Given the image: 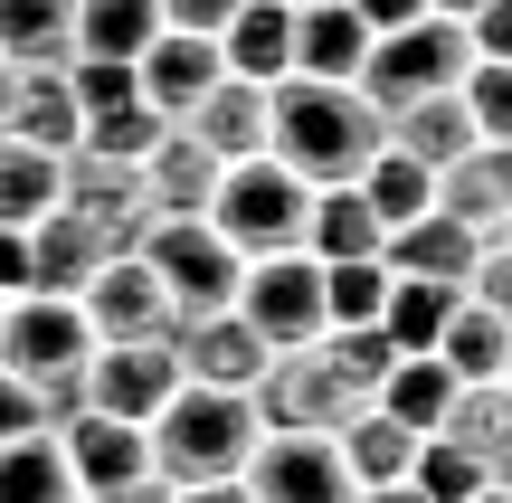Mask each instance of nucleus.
Returning a JSON list of instances; mask_svg holds the SVG:
<instances>
[{
	"mask_svg": "<svg viewBox=\"0 0 512 503\" xmlns=\"http://www.w3.org/2000/svg\"><path fill=\"white\" fill-rule=\"evenodd\" d=\"M256 437H266V428H256L247 399L190 390V380H181V399L143 428V447H152V475H162L171 494H200V485H238L247 456H256Z\"/></svg>",
	"mask_w": 512,
	"mask_h": 503,
	"instance_id": "2",
	"label": "nucleus"
},
{
	"mask_svg": "<svg viewBox=\"0 0 512 503\" xmlns=\"http://www.w3.org/2000/svg\"><path fill=\"white\" fill-rule=\"evenodd\" d=\"M351 19H361L370 38H389V29H408V19H427V0H342Z\"/></svg>",
	"mask_w": 512,
	"mask_h": 503,
	"instance_id": "44",
	"label": "nucleus"
},
{
	"mask_svg": "<svg viewBox=\"0 0 512 503\" xmlns=\"http://www.w3.org/2000/svg\"><path fill=\"white\" fill-rule=\"evenodd\" d=\"M475 10H484V0H427V19H456V29H465Z\"/></svg>",
	"mask_w": 512,
	"mask_h": 503,
	"instance_id": "48",
	"label": "nucleus"
},
{
	"mask_svg": "<svg viewBox=\"0 0 512 503\" xmlns=\"http://www.w3.org/2000/svg\"><path fill=\"white\" fill-rule=\"evenodd\" d=\"M465 48H475V67H512V0H484L465 19Z\"/></svg>",
	"mask_w": 512,
	"mask_h": 503,
	"instance_id": "41",
	"label": "nucleus"
},
{
	"mask_svg": "<svg viewBox=\"0 0 512 503\" xmlns=\"http://www.w3.org/2000/svg\"><path fill=\"white\" fill-rule=\"evenodd\" d=\"M351 190H361V209H370L380 228H408V219H427V209H437V181H427L418 162H399L389 143H380V162H370Z\"/></svg>",
	"mask_w": 512,
	"mask_h": 503,
	"instance_id": "31",
	"label": "nucleus"
},
{
	"mask_svg": "<svg viewBox=\"0 0 512 503\" xmlns=\"http://www.w3.org/2000/svg\"><path fill=\"white\" fill-rule=\"evenodd\" d=\"M219 76H228V67H219V38H181V29H162L143 57H133V95H143L162 124H181Z\"/></svg>",
	"mask_w": 512,
	"mask_h": 503,
	"instance_id": "15",
	"label": "nucleus"
},
{
	"mask_svg": "<svg viewBox=\"0 0 512 503\" xmlns=\"http://www.w3.org/2000/svg\"><path fill=\"white\" fill-rule=\"evenodd\" d=\"M171 503H247V485H200V494H171Z\"/></svg>",
	"mask_w": 512,
	"mask_h": 503,
	"instance_id": "47",
	"label": "nucleus"
},
{
	"mask_svg": "<svg viewBox=\"0 0 512 503\" xmlns=\"http://www.w3.org/2000/svg\"><path fill=\"white\" fill-rule=\"evenodd\" d=\"M181 133L190 143L209 152V162H256V152H266V86H238V76H219V86L200 95V105L181 114Z\"/></svg>",
	"mask_w": 512,
	"mask_h": 503,
	"instance_id": "18",
	"label": "nucleus"
},
{
	"mask_svg": "<svg viewBox=\"0 0 512 503\" xmlns=\"http://www.w3.org/2000/svg\"><path fill=\"white\" fill-rule=\"evenodd\" d=\"M124 257V247L105 238V228L86 219V209H48V219L29 228V295H57V304H76L105 266Z\"/></svg>",
	"mask_w": 512,
	"mask_h": 503,
	"instance_id": "12",
	"label": "nucleus"
},
{
	"mask_svg": "<svg viewBox=\"0 0 512 503\" xmlns=\"http://www.w3.org/2000/svg\"><path fill=\"white\" fill-rule=\"evenodd\" d=\"M465 124H475V143H512V67H475L456 86Z\"/></svg>",
	"mask_w": 512,
	"mask_h": 503,
	"instance_id": "37",
	"label": "nucleus"
},
{
	"mask_svg": "<svg viewBox=\"0 0 512 503\" xmlns=\"http://www.w3.org/2000/svg\"><path fill=\"white\" fill-rule=\"evenodd\" d=\"M0 57H10V76H67L76 0H0Z\"/></svg>",
	"mask_w": 512,
	"mask_h": 503,
	"instance_id": "21",
	"label": "nucleus"
},
{
	"mask_svg": "<svg viewBox=\"0 0 512 503\" xmlns=\"http://www.w3.org/2000/svg\"><path fill=\"white\" fill-rule=\"evenodd\" d=\"M238 485H247V503H361L332 437H256Z\"/></svg>",
	"mask_w": 512,
	"mask_h": 503,
	"instance_id": "11",
	"label": "nucleus"
},
{
	"mask_svg": "<svg viewBox=\"0 0 512 503\" xmlns=\"http://www.w3.org/2000/svg\"><path fill=\"white\" fill-rule=\"evenodd\" d=\"M494 485H503V494H512V447H503V466H494Z\"/></svg>",
	"mask_w": 512,
	"mask_h": 503,
	"instance_id": "51",
	"label": "nucleus"
},
{
	"mask_svg": "<svg viewBox=\"0 0 512 503\" xmlns=\"http://www.w3.org/2000/svg\"><path fill=\"white\" fill-rule=\"evenodd\" d=\"M247 409H256L266 437H342L351 418L370 409V380L351 371V361L332 352V333H323V342H304V352H275L266 371H256Z\"/></svg>",
	"mask_w": 512,
	"mask_h": 503,
	"instance_id": "3",
	"label": "nucleus"
},
{
	"mask_svg": "<svg viewBox=\"0 0 512 503\" xmlns=\"http://www.w3.org/2000/svg\"><path fill=\"white\" fill-rule=\"evenodd\" d=\"M162 133H171V124H162L152 105H124V114H105V124H86V152H105V162H143Z\"/></svg>",
	"mask_w": 512,
	"mask_h": 503,
	"instance_id": "39",
	"label": "nucleus"
},
{
	"mask_svg": "<svg viewBox=\"0 0 512 503\" xmlns=\"http://www.w3.org/2000/svg\"><path fill=\"white\" fill-rule=\"evenodd\" d=\"M503 238H512V228H503Z\"/></svg>",
	"mask_w": 512,
	"mask_h": 503,
	"instance_id": "55",
	"label": "nucleus"
},
{
	"mask_svg": "<svg viewBox=\"0 0 512 503\" xmlns=\"http://www.w3.org/2000/svg\"><path fill=\"white\" fill-rule=\"evenodd\" d=\"M456 285H399V276H389V304H380V333H389V352H399V361H427V352H437V333H446V323H456Z\"/></svg>",
	"mask_w": 512,
	"mask_h": 503,
	"instance_id": "30",
	"label": "nucleus"
},
{
	"mask_svg": "<svg viewBox=\"0 0 512 503\" xmlns=\"http://www.w3.org/2000/svg\"><path fill=\"white\" fill-rule=\"evenodd\" d=\"M10 86H19V76H10V57H0V124H10Z\"/></svg>",
	"mask_w": 512,
	"mask_h": 503,
	"instance_id": "50",
	"label": "nucleus"
},
{
	"mask_svg": "<svg viewBox=\"0 0 512 503\" xmlns=\"http://www.w3.org/2000/svg\"><path fill=\"white\" fill-rule=\"evenodd\" d=\"M266 162H285L304 190H351L380 162V114L361 105V86L285 76V86H266Z\"/></svg>",
	"mask_w": 512,
	"mask_h": 503,
	"instance_id": "1",
	"label": "nucleus"
},
{
	"mask_svg": "<svg viewBox=\"0 0 512 503\" xmlns=\"http://www.w3.org/2000/svg\"><path fill=\"white\" fill-rule=\"evenodd\" d=\"M465 76H475V48H465L456 19H408V29L370 38L351 86H361L370 114H399V105H427V95H456Z\"/></svg>",
	"mask_w": 512,
	"mask_h": 503,
	"instance_id": "5",
	"label": "nucleus"
},
{
	"mask_svg": "<svg viewBox=\"0 0 512 503\" xmlns=\"http://www.w3.org/2000/svg\"><path fill=\"white\" fill-rule=\"evenodd\" d=\"M437 437H446V447H465L484 475H494L503 447H512V399H503V380H494V390H456V409H446Z\"/></svg>",
	"mask_w": 512,
	"mask_h": 503,
	"instance_id": "32",
	"label": "nucleus"
},
{
	"mask_svg": "<svg viewBox=\"0 0 512 503\" xmlns=\"http://www.w3.org/2000/svg\"><path fill=\"white\" fill-rule=\"evenodd\" d=\"M171 399H181V361H171V342H143V352H95V361H86V418L152 428Z\"/></svg>",
	"mask_w": 512,
	"mask_h": 503,
	"instance_id": "10",
	"label": "nucleus"
},
{
	"mask_svg": "<svg viewBox=\"0 0 512 503\" xmlns=\"http://www.w3.org/2000/svg\"><path fill=\"white\" fill-rule=\"evenodd\" d=\"M76 314H86L95 352H143V342H171V333H181V314H171V295L152 285L143 257H114L105 276L76 295Z\"/></svg>",
	"mask_w": 512,
	"mask_h": 503,
	"instance_id": "9",
	"label": "nucleus"
},
{
	"mask_svg": "<svg viewBox=\"0 0 512 503\" xmlns=\"http://www.w3.org/2000/svg\"><path fill=\"white\" fill-rule=\"evenodd\" d=\"M475 257H484V238H465V228H456V219H437V209L380 238V266H389L399 285H456V295H465Z\"/></svg>",
	"mask_w": 512,
	"mask_h": 503,
	"instance_id": "17",
	"label": "nucleus"
},
{
	"mask_svg": "<svg viewBox=\"0 0 512 503\" xmlns=\"http://www.w3.org/2000/svg\"><path fill=\"white\" fill-rule=\"evenodd\" d=\"M465 304H484V314L512 333V238H484V257H475V276H465Z\"/></svg>",
	"mask_w": 512,
	"mask_h": 503,
	"instance_id": "40",
	"label": "nucleus"
},
{
	"mask_svg": "<svg viewBox=\"0 0 512 503\" xmlns=\"http://www.w3.org/2000/svg\"><path fill=\"white\" fill-rule=\"evenodd\" d=\"M86 361H95V333H86V314L76 304H57V295H19V304H0V380H19V390H57V380H86Z\"/></svg>",
	"mask_w": 512,
	"mask_h": 503,
	"instance_id": "7",
	"label": "nucleus"
},
{
	"mask_svg": "<svg viewBox=\"0 0 512 503\" xmlns=\"http://www.w3.org/2000/svg\"><path fill=\"white\" fill-rule=\"evenodd\" d=\"M57 456H67L76 503H105V494H124V485L152 475L143 428H114V418H67V428H57Z\"/></svg>",
	"mask_w": 512,
	"mask_h": 503,
	"instance_id": "14",
	"label": "nucleus"
},
{
	"mask_svg": "<svg viewBox=\"0 0 512 503\" xmlns=\"http://www.w3.org/2000/svg\"><path fill=\"white\" fill-rule=\"evenodd\" d=\"M503 399H512V361H503Z\"/></svg>",
	"mask_w": 512,
	"mask_h": 503,
	"instance_id": "54",
	"label": "nucleus"
},
{
	"mask_svg": "<svg viewBox=\"0 0 512 503\" xmlns=\"http://www.w3.org/2000/svg\"><path fill=\"white\" fill-rule=\"evenodd\" d=\"M380 238L389 228L361 209V190H313V219H304V257L313 266H361V257H380Z\"/></svg>",
	"mask_w": 512,
	"mask_h": 503,
	"instance_id": "28",
	"label": "nucleus"
},
{
	"mask_svg": "<svg viewBox=\"0 0 512 503\" xmlns=\"http://www.w3.org/2000/svg\"><path fill=\"white\" fill-rule=\"evenodd\" d=\"M133 257L152 266V285L171 295V314H181V323L190 314H228V304H238V276H247V257L209 219H162Z\"/></svg>",
	"mask_w": 512,
	"mask_h": 503,
	"instance_id": "6",
	"label": "nucleus"
},
{
	"mask_svg": "<svg viewBox=\"0 0 512 503\" xmlns=\"http://www.w3.org/2000/svg\"><path fill=\"white\" fill-rule=\"evenodd\" d=\"M370 409H380L389 428H408V437H437L446 409H456V380H446L437 361H389V380H380Z\"/></svg>",
	"mask_w": 512,
	"mask_h": 503,
	"instance_id": "29",
	"label": "nucleus"
},
{
	"mask_svg": "<svg viewBox=\"0 0 512 503\" xmlns=\"http://www.w3.org/2000/svg\"><path fill=\"white\" fill-rule=\"evenodd\" d=\"M418 447H427V437L389 428L380 409H361V418H351L342 437H332V456H342L351 494H380V485H408V466H418Z\"/></svg>",
	"mask_w": 512,
	"mask_h": 503,
	"instance_id": "25",
	"label": "nucleus"
},
{
	"mask_svg": "<svg viewBox=\"0 0 512 503\" xmlns=\"http://www.w3.org/2000/svg\"><path fill=\"white\" fill-rule=\"evenodd\" d=\"M475 503H512V494H503V485H484V494H475Z\"/></svg>",
	"mask_w": 512,
	"mask_h": 503,
	"instance_id": "52",
	"label": "nucleus"
},
{
	"mask_svg": "<svg viewBox=\"0 0 512 503\" xmlns=\"http://www.w3.org/2000/svg\"><path fill=\"white\" fill-rule=\"evenodd\" d=\"M171 361H181L190 390H228V399H247V390H256V371H266L275 352L247 333L238 314H190L181 333H171Z\"/></svg>",
	"mask_w": 512,
	"mask_h": 503,
	"instance_id": "13",
	"label": "nucleus"
},
{
	"mask_svg": "<svg viewBox=\"0 0 512 503\" xmlns=\"http://www.w3.org/2000/svg\"><path fill=\"white\" fill-rule=\"evenodd\" d=\"M427 361H437L456 390H494V380H503V361H512V333L484 314V304H456V323L437 333V352H427Z\"/></svg>",
	"mask_w": 512,
	"mask_h": 503,
	"instance_id": "26",
	"label": "nucleus"
},
{
	"mask_svg": "<svg viewBox=\"0 0 512 503\" xmlns=\"http://www.w3.org/2000/svg\"><path fill=\"white\" fill-rule=\"evenodd\" d=\"M285 10H323V0H285Z\"/></svg>",
	"mask_w": 512,
	"mask_h": 503,
	"instance_id": "53",
	"label": "nucleus"
},
{
	"mask_svg": "<svg viewBox=\"0 0 512 503\" xmlns=\"http://www.w3.org/2000/svg\"><path fill=\"white\" fill-rule=\"evenodd\" d=\"M370 57V29L342 10V0H323V10H294V67L285 76H313V86H351Z\"/></svg>",
	"mask_w": 512,
	"mask_h": 503,
	"instance_id": "23",
	"label": "nucleus"
},
{
	"mask_svg": "<svg viewBox=\"0 0 512 503\" xmlns=\"http://www.w3.org/2000/svg\"><path fill=\"white\" fill-rule=\"evenodd\" d=\"M57 209V162L0 133V228H38Z\"/></svg>",
	"mask_w": 512,
	"mask_h": 503,
	"instance_id": "33",
	"label": "nucleus"
},
{
	"mask_svg": "<svg viewBox=\"0 0 512 503\" xmlns=\"http://www.w3.org/2000/svg\"><path fill=\"white\" fill-rule=\"evenodd\" d=\"M361 503H418V494H408V485H380V494H361Z\"/></svg>",
	"mask_w": 512,
	"mask_h": 503,
	"instance_id": "49",
	"label": "nucleus"
},
{
	"mask_svg": "<svg viewBox=\"0 0 512 503\" xmlns=\"http://www.w3.org/2000/svg\"><path fill=\"white\" fill-rule=\"evenodd\" d=\"M10 143H29V152H48V162H67L76 143H86V114H76V95H67V76H19L10 86Z\"/></svg>",
	"mask_w": 512,
	"mask_h": 503,
	"instance_id": "24",
	"label": "nucleus"
},
{
	"mask_svg": "<svg viewBox=\"0 0 512 503\" xmlns=\"http://www.w3.org/2000/svg\"><path fill=\"white\" fill-rule=\"evenodd\" d=\"M437 219H456L465 238H503L512 228V143H475L456 171H437Z\"/></svg>",
	"mask_w": 512,
	"mask_h": 503,
	"instance_id": "16",
	"label": "nucleus"
},
{
	"mask_svg": "<svg viewBox=\"0 0 512 503\" xmlns=\"http://www.w3.org/2000/svg\"><path fill=\"white\" fill-rule=\"evenodd\" d=\"M304 219H313V190L294 181L285 162H228L219 190H209V228L256 266V257H304Z\"/></svg>",
	"mask_w": 512,
	"mask_h": 503,
	"instance_id": "4",
	"label": "nucleus"
},
{
	"mask_svg": "<svg viewBox=\"0 0 512 503\" xmlns=\"http://www.w3.org/2000/svg\"><path fill=\"white\" fill-rule=\"evenodd\" d=\"M228 314H238L266 352H304V342L332 333L323 323V266L313 257H256L238 276V304H228Z\"/></svg>",
	"mask_w": 512,
	"mask_h": 503,
	"instance_id": "8",
	"label": "nucleus"
},
{
	"mask_svg": "<svg viewBox=\"0 0 512 503\" xmlns=\"http://www.w3.org/2000/svg\"><path fill=\"white\" fill-rule=\"evenodd\" d=\"M380 304H389V266H380V257L323 266V323H332V333H370V323H380Z\"/></svg>",
	"mask_w": 512,
	"mask_h": 503,
	"instance_id": "35",
	"label": "nucleus"
},
{
	"mask_svg": "<svg viewBox=\"0 0 512 503\" xmlns=\"http://www.w3.org/2000/svg\"><path fill=\"white\" fill-rule=\"evenodd\" d=\"M152 38H162V10H152V0H76V57L133 67ZM76 57H67V67H76Z\"/></svg>",
	"mask_w": 512,
	"mask_h": 503,
	"instance_id": "27",
	"label": "nucleus"
},
{
	"mask_svg": "<svg viewBox=\"0 0 512 503\" xmlns=\"http://www.w3.org/2000/svg\"><path fill=\"white\" fill-rule=\"evenodd\" d=\"M219 67L238 76V86H285V67H294V10H285V0H247V10L219 29Z\"/></svg>",
	"mask_w": 512,
	"mask_h": 503,
	"instance_id": "22",
	"label": "nucleus"
},
{
	"mask_svg": "<svg viewBox=\"0 0 512 503\" xmlns=\"http://www.w3.org/2000/svg\"><path fill=\"white\" fill-rule=\"evenodd\" d=\"M67 95H76V114H86V124L143 105V95H133V67H105V57H76V67H67Z\"/></svg>",
	"mask_w": 512,
	"mask_h": 503,
	"instance_id": "38",
	"label": "nucleus"
},
{
	"mask_svg": "<svg viewBox=\"0 0 512 503\" xmlns=\"http://www.w3.org/2000/svg\"><path fill=\"white\" fill-rule=\"evenodd\" d=\"M484 485H494V475H484L465 447H446V437H427L418 466H408V494H418V503H475Z\"/></svg>",
	"mask_w": 512,
	"mask_h": 503,
	"instance_id": "36",
	"label": "nucleus"
},
{
	"mask_svg": "<svg viewBox=\"0 0 512 503\" xmlns=\"http://www.w3.org/2000/svg\"><path fill=\"white\" fill-rule=\"evenodd\" d=\"M19 437H48V418H38V399L19 380H0V447H19Z\"/></svg>",
	"mask_w": 512,
	"mask_h": 503,
	"instance_id": "43",
	"label": "nucleus"
},
{
	"mask_svg": "<svg viewBox=\"0 0 512 503\" xmlns=\"http://www.w3.org/2000/svg\"><path fill=\"white\" fill-rule=\"evenodd\" d=\"M380 143L399 152V162H418L427 181H437V171H456L465 152H475V124H465V105H456V95H427V105L380 114Z\"/></svg>",
	"mask_w": 512,
	"mask_h": 503,
	"instance_id": "20",
	"label": "nucleus"
},
{
	"mask_svg": "<svg viewBox=\"0 0 512 503\" xmlns=\"http://www.w3.org/2000/svg\"><path fill=\"white\" fill-rule=\"evenodd\" d=\"M29 295V228H0V304Z\"/></svg>",
	"mask_w": 512,
	"mask_h": 503,
	"instance_id": "45",
	"label": "nucleus"
},
{
	"mask_svg": "<svg viewBox=\"0 0 512 503\" xmlns=\"http://www.w3.org/2000/svg\"><path fill=\"white\" fill-rule=\"evenodd\" d=\"M152 10H162V29H181V38H219L247 0H152Z\"/></svg>",
	"mask_w": 512,
	"mask_h": 503,
	"instance_id": "42",
	"label": "nucleus"
},
{
	"mask_svg": "<svg viewBox=\"0 0 512 503\" xmlns=\"http://www.w3.org/2000/svg\"><path fill=\"white\" fill-rule=\"evenodd\" d=\"M105 503H171V485H162V475H143V485H124V494H105Z\"/></svg>",
	"mask_w": 512,
	"mask_h": 503,
	"instance_id": "46",
	"label": "nucleus"
},
{
	"mask_svg": "<svg viewBox=\"0 0 512 503\" xmlns=\"http://www.w3.org/2000/svg\"><path fill=\"white\" fill-rule=\"evenodd\" d=\"M209 190H219V162L171 124L162 143L143 152V209H152V228H162V219H209Z\"/></svg>",
	"mask_w": 512,
	"mask_h": 503,
	"instance_id": "19",
	"label": "nucleus"
},
{
	"mask_svg": "<svg viewBox=\"0 0 512 503\" xmlns=\"http://www.w3.org/2000/svg\"><path fill=\"white\" fill-rule=\"evenodd\" d=\"M0 503H76L57 437H19V447H0Z\"/></svg>",
	"mask_w": 512,
	"mask_h": 503,
	"instance_id": "34",
	"label": "nucleus"
}]
</instances>
